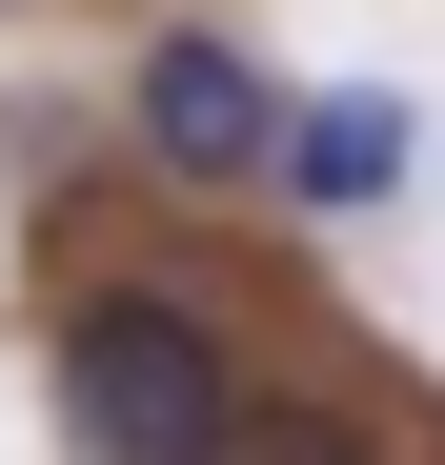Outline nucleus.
Here are the masks:
<instances>
[{
    "instance_id": "nucleus-1",
    "label": "nucleus",
    "mask_w": 445,
    "mask_h": 465,
    "mask_svg": "<svg viewBox=\"0 0 445 465\" xmlns=\"http://www.w3.org/2000/svg\"><path fill=\"white\" fill-rule=\"evenodd\" d=\"M222 445H243V364L183 283L61 303V465H222Z\"/></svg>"
},
{
    "instance_id": "nucleus-2",
    "label": "nucleus",
    "mask_w": 445,
    "mask_h": 465,
    "mask_svg": "<svg viewBox=\"0 0 445 465\" xmlns=\"http://www.w3.org/2000/svg\"><path fill=\"white\" fill-rule=\"evenodd\" d=\"M122 122H142V163L163 183H263L283 163V82L222 21H183V41H142V82H122Z\"/></svg>"
},
{
    "instance_id": "nucleus-3",
    "label": "nucleus",
    "mask_w": 445,
    "mask_h": 465,
    "mask_svg": "<svg viewBox=\"0 0 445 465\" xmlns=\"http://www.w3.org/2000/svg\"><path fill=\"white\" fill-rule=\"evenodd\" d=\"M405 163H425V142H405V102L385 82H344V102H283V203H324V223H364V203H405Z\"/></svg>"
},
{
    "instance_id": "nucleus-4",
    "label": "nucleus",
    "mask_w": 445,
    "mask_h": 465,
    "mask_svg": "<svg viewBox=\"0 0 445 465\" xmlns=\"http://www.w3.org/2000/svg\"><path fill=\"white\" fill-rule=\"evenodd\" d=\"M222 465H405L385 425H344V405H243V445Z\"/></svg>"
}]
</instances>
